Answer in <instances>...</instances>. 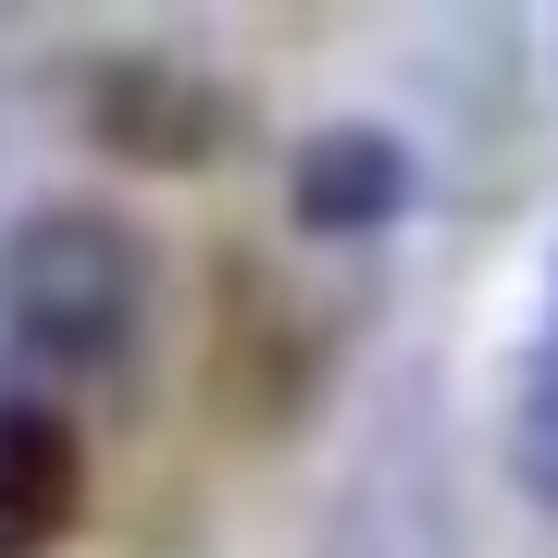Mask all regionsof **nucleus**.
Segmentation results:
<instances>
[{
    "mask_svg": "<svg viewBox=\"0 0 558 558\" xmlns=\"http://www.w3.org/2000/svg\"><path fill=\"white\" fill-rule=\"evenodd\" d=\"M161 311V248L112 199H38L0 223V336L50 373H124Z\"/></svg>",
    "mask_w": 558,
    "mask_h": 558,
    "instance_id": "1",
    "label": "nucleus"
},
{
    "mask_svg": "<svg viewBox=\"0 0 558 558\" xmlns=\"http://www.w3.org/2000/svg\"><path fill=\"white\" fill-rule=\"evenodd\" d=\"M62 100H75V124L112 161H137V174H199V161L236 137V87H223L211 62H186V50H149V38L75 50L62 62Z\"/></svg>",
    "mask_w": 558,
    "mask_h": 558,
    "instance_id": "2",
    "label": "nucleus"
},
{
    "mask_svg": "<svg viewBox=\"0 0 558 558\" xmlns=\"http://www.w3.org/2000/svg\"><path fill=\"white\" fill-rule=\"evenodd\" d=\"M422 199V161L398 124H373V112H336V124H311L299 149H286V211H299V236H385Z\"/></svg>",
    "mask_w": 558,
    "mask_h": 558,
    "instance_id": "3",
    "label": "nucleus"
},
{
    "mask_svg": "<svg viewBox=\"0 0 558 558\" xmlns=\"http://www.w3.org/2000/svg\"><path fill=\"white\" fill-rule=\"evenodd\" d=\"M87 509V447L50 398H0V558H50Z\"/></svg>",
    "mask_w": 558,
    "mask_h": 558,
    "instance_id": "4",
    "label": "nucleus"
},
{
    "mask_svg": "<svg viewBox=\"0 0 558 558\" xmlns=\"http://www.w3.org/2000/svg\"><path fill=\"white\" fill-rule=\"evenodd\" d=\"M509 472L521 497L558 509V323L534 336V360H521V398H509Z\"/></svg>",
    "mask_w": 558,
    "mask_h": 558,
    "instance_id": "5",
    "label": "nucleus"
}]
</instances>
